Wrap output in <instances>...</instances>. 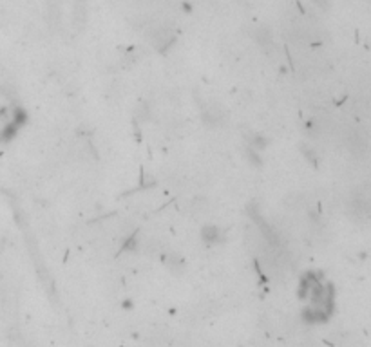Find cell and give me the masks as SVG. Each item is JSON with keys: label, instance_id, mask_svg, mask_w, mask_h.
Segmentation results:
<instances>
[{"label": "cell", "instance_id": "7a4b0ae2", "mask_svg": "<svg viewBox=\"0 0 371 347\" xmlns=\"http://www.w3.org/2000/svg\"><path fill=\"white\" fill-rule=\"evenodd\" d=\"M203 239H205L208 244H214V242H218L219 230L216 226H207L205 230H203Z\"/></svg>", "mask_w": 371, "mask_h": 347}, {"label": "cell", "instance_id": "6da1fadb", "mask_svg": "<svg viewBox=\"0 0 371 347\" xmlns=\"http://www.w3.org/2000/svg\"><path fill=\"white\" fill-rule=\"evenodd\" d=\"M351 206H353L355 216H359V217L371 216V199H368V197H357V199L351 203Z\"/></svg>", "mask_w": 371, "mask_h": 347}]
</instances>
